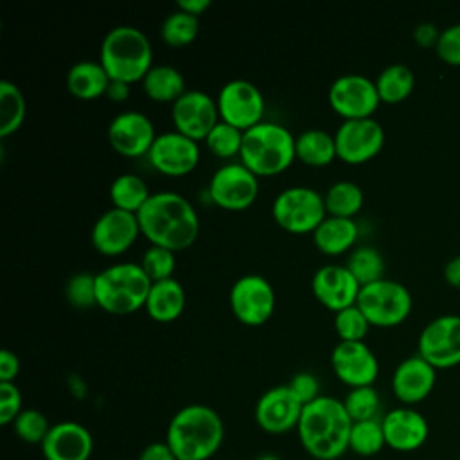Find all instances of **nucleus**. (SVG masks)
<instances>
[{"instance_id":"f257e3e1","label":"nucleus","mask_w":460,"mask_h":460,"mask_svg":"<svg viewBox=\"0 0 460 460\" xmlns=\"http://www.w3.org/2000/svg\"><path fill=\"white\" fill-rule=\"evenodd\" d=\"M140 234L153 244L171 252H181L194 244L199 234V217L192 203L172 190L149 196L137 212Z\"/></svg>"},{"instance_id":"f03ea898","label":"nucleus","mask_w":460,"mask_h":460,"mask_svg":"<svg viewBox=\"0 0 460 460\" xmlns=\"http://www.w3.org/2000/svg\"><path fill=\"white\" fill-rule=\"evenodd\" d=\"M352 419L343 401L320 395L305 404L296 426L298 440L314 460H336L349 451Z\"/></svg>"},{"instance_id":"7ed1b4c3","label":"nucleus","mask_w":460,"mask_h":460,"mask_svg":"<svg viewBox=\"0 0 460 460\" xmlns=\"http://www.w3.org/2000/svg\"><path fill=\"white\" fill-rule=\"evenodd\" d=\"M225 426L219 413L207 404H187L169 420L165 442L178 460H208L221 447Z\"/></svg>"},{"instance_id":"20e7f679","label":"nucleus","mask_w":460,"mask_h":460,"mask_svg":"<svg viewBox=\"0 0 460 460\" xmlns=\"http://www.w3.org/2000/svg\"><path fill=\"white\" fill-rule=\"evenodd\" d=\"M99 61L110 79L133 84L142 81L151 70L153 47L140 29L133 25H117L102 38Z\"/></svg>"},{"instance_id":"39448f33","label":"nucleus","mask_w":460,"mask_h":460,"mask_svg":"<svg viewBox=\"0 0 460 460\" xmlns=\"http://www.w3.org/2000/svg\"><path fill=\"white\" fill-rule=\"evenodd\" d=\"M293 133L277 122H259L243 135L241 164L257 178L284 172L296 158Z\"/></svg>"},{"instance_id":"423d86ee","label":"nucleus","mask_w":460,"mask_h":460,"mask_svg":"<svg viewBox=\"0 0 460 460\" xmlns=\"http://www.w3.org/2000/svg\"><path fill=\"white\" fill-rule=\"evenodd\" d=\"M151 279L140 262H115L95 273L97 305L110 314H129L146 307Z\"/></svg>"},{"instance_id":"0eeeda50","label":"nucleus","mask_w":460,"mask_h":460,"mask_svg":"<svg viewBox=\"0 0 460 460\" xmlns=\"http://www.w3.org/2000/svg\"><path fill=\"white\" fill-rule=\"evenodd\" d=\"M271 216L289 234H313L325 219L323 196L307 185H293L277 194Z\"/></svg>"},{"instance_id":"6e6552de","label":"nucleus","mask_w":460,"mask_h":460,"mask_svg":"<svg viewBox=\"0 0 460 460\" xmlns=\"http://www.w3.org/2000/svg\"><path fill=\"white\" fill-rule=\"evenodd\" d=\"M410 289L392 279H379L361 286L356 305L363 311L370 325L394 327L404 322L411 311Z\"/></svg>"},{"instance_id":"1a4fd4ad","label":"nucleus","mask_w":460,"mask_h":460,"mask_svg":"<svg viewBox=\"0 0 460 460\" xmlns=\"http://www.w3.org/2000/svg\"><path fill=\"white\" fill-rule=\"evenodd\" d=\"M234 316L248 325L259 327L266 323L275 311V291L268 279L259 273H246L239 277L230 288L228 295Z\"/></svg>"},{"instance_id":"9d476101","label":"nucleus","mask_w":460,"mask_h":460,"mask_svg":"<svg viewBox=\"0 0 460 460\" xmlns=\"http://www.w3.org/2000/svg\"><path fill=\"white\" fill-rule=\"evenodd\" d=\"M219 120L246 131L259 122L264 115V97L253 83L246 79H232L225 83L217 93Z\"/></svg>"},{"instance_id":"9b49d317","label":"nucleus","mask_w":460,"mask_h":460,"mask_svg":"<svg viewBox=\"0 0 460 460\" xmlns=\"http://www.w3.org/2000/svg\"><path fill=\"white\" fill-rule=\"evenodd\" d=\"M208 194L217 207L239 212L252 207L257 199L259 178L241 162L226 164L212 174L208 181Z\"/></svg>"},{"instance_id":"f8f14e48","label":"nucleus","mask_w":460,"mask_h":460,"mask_svg":"<svg viewBox=\"0 0 460 460\" xmlns=\"http://www.w3.org/2000/svg\"><path fill=\"white\" fill-rule=\"evenodd\" d=\"M379 102L376 81L361 74H343L329 86V104L343 120L372 117Z\"/></svg>"},{"instance_id":"ddd939ff","label":"nucleus","mask_w":460,"mask_h":460,"mask_svg":"<svg viewBox=\"0 0 460 460\" xmlns=\"http://www.w3.org/2000/svg\"><path fill=\"white\" fill-rule=\"evenodd\" d=\"M417 354L435 368L460 363V314H440L428 322L419 334Z\"/></svg>"},{"instance_id":"4468645a","label":"nucleus","mask_w":460,"mask_h":460,"mask_svg":"<svg viewBox=\"0 0 460 460\" xmlns=\"http://www.w3.org/2000/svg\"><path fill=\"white\" fill-rule=\"evenodd\" d=\"M336 155L345 164H365L372 160L385 144V129L374 119L343 120L334 131Z\"/></svg>"},{"instance_id":"2eb2a0df","label":"nucleus","mask_w":460,"mask_h":460,"mask_svg":"<svg viewBox=\"0 0 460 460\" xmlns=\"http://www.w3.org/2000/svg\"><path fill=\"white\" fill-rule=\"evenodd\" d=\"M147 160L158 172L180 178L192 172L199 164V144L176 129L164 131L155 138Z\"/></svg>"},{"instance_id":"dca6fc26","label":"nucleus","mask_w":460,"mask_h":460,"mask_svg":"<svg viewBox=\"0 0 460 460\" xmlns=\"http://www.w3.org/2000/svg\"><path fill=\"white\" fill-rule=\"evenodd\" d=\"M171 119L174 129L196 142L205 140L212 128L219 122L217 102L207 92L187 90L172 102Z\"/></svg>"},{"instance_id":"f3484780","label":"nucleus","mask_w":460,"mask_h":460,"mask_svg":"<svg viewBox=\"0 0 460 460\" xmlns=\"http://www.w3.org/2000/svg\"><path fill=\"white\" fill-rule=\"evenodd\" d=\"M304 404L295 397L288 385H279L266 390L255 404L257 426L271 435H282L296 429Z\"/></svg>"},{"instance_id":"a211bd4d","label":"nucleus","mask_w":460,"mask_h":460,"mask_svg":"<svg viewBox=\"0 0 460 460\" xmlns=\"http://www.w3.org/2000/svg\"><path fill=\"white\" fill-rule=\"evenodd\" d=\"M138 234L140 225L137 214L111 207L95 219L90 237L99 253L117 257L133 246Z\"/></svg>"},{"instance_id":"6ab92c4d","label":"nucleus","mask_w":460,"mask_h":460,"mask_svg":"<svg viewBox=\"0 0 460 460\" xmlns=\"http://www.w3.org/2000/svg\"><path fill=\"white\" fill-rule=\"evenodd\" d=\"M331 367L336 377L350 386H372L379 374V361L365 341H340L331 352Z\"/></svg>"},{"instance_id":"aec40b11","label":"nucleus","mask_w":460,"mask_h":460,"mask_svg":"<svg viewBox=\"0 0 460 460\" xmlns=\"http://www.w3.org/2000/svg\"><path fill=\"white\" fill-rule=\"evenodd\" d=\"M155 126L151 119L137 110H128L115 115L108 126V142L122 156L137 158L147 156L155 138Z\"/></svg>"},{"instance_id":"412c9836","label":"nucleus","mask_w":460,"mask_h":460,"mask_svg":"<svg viewBox=\"0 0 460 460\" xmlns=\"http://www.w3.org/2000/svg\"><path fill=\"white\" fill-rule=\"evenodd\" d=\"M361 284L345 264H325L311 279L314 298L327 309L338 313L358 302Z\"/></svg>"},{"instance_id":"4be33fe9","label":"nucleus","mask_w":460,"mask_h":460,"mask_svg":"<svg viewBox=\"0 0 460 460\" xmlns=\"http://www.w3.org/2000/svg\"><path fill=\"white\" fill-rule=\"evenodd\" d=\"M385 440L390 449L410 453L424 446L429 435L426 417L411 406H399L390 410L383 419Z\"/></svg>"},{"instance_id":"5701e85b","label":"nucleus","mask_w":460,"mask_h":460,"mask_svg":"<svg viewBox=\"0 0 460 460\" xmlns=\"http://www.w3.org/2000/svg\"><path fill=\"white\" fill-rule=\"evenodd\" d=\"M437 381V368L422 356L413 354L404 358L394 370L392 390L394 395L406 406L424 401Z\"/></svg>"},{"instance_id":"b1692460","label":"nucleus","mask_w":460,"mask_h":460,"mask_svg":"<svg viewBox=\"0 0 460 460\" xmlns=\"http://www.w3.org/2000/svg\"><path fill=\"white\" fill-rule=\"evenodd\" d=\"M40 447L45 460H88L93 451V438L83 424L63 420L50 426Z\"/></svg>"},{"instance_id":"393cba45","label":"nucleus","mask_w":460,"mask_h":460,"mask_svg":"<svg viewBox=\"0 0 460 460\" xmlns=\"http://www.w3.org/2000/svg\"><path fill=\"white\" fill-rule=\"evenodd\" d=\"M185 300V289L174 277L158 280L151 284L146 300V311L151 320L158 323H169L183 313Z\"/></svg>"},{"instance_id":"a878e982","label":"nucleus","mask_w":460,"mask_h":460,"mask_svg":"<svg viewBox=\"0 0 460 460\" xmlns=\"http://www.w3.org/2000/svg\"><path fill=\"white\" fill-rule=\"evenodd\" d=\"M110 75L101 65V61L83 59L74 63L66 72V90L81 99V101H93L102 97L110 84Z\"/></svg>"},{"instance_id":"bb28decb","label":"nucleus","mask_w":460,"mask_h":460,"mask_svg":"<svg viewBox=\"0 0 460 460\" xmlns=\"http://www.w3.org/2000/svg\"><path fill=\"white\" fill-rule=\"evenodd\" d=\"M358 223L350 217L325 216V219L313 232L314 246L325 255H341L358 241Z\"/></svg>"},{"instance_id":"cd10ccee","label":"nucleus","mask_w":460,"mask_h":460,"mask_svg":"<svg viewBox=\"0 0 460 460\" xmlns=\"http://www.w3.org/2000/svg\"><path fill=\"white\" fill-rule=\"evenodd\" d=\"M144 93L155 102H174L185 92V77L171 65H155L140 81Z\"/></svg>"},{"instance_id":"c85d7f7f","label":"nucleus","mask_w":460,"mask_h":460,"mask_svg":"<svg viewBox=\"0 0 460 460\" xmlns=\"http://www.w3.org/2000/svg\"><path fill=\"white\" fill-rule=\"evenodd\" d=\"M295 151L296 158L309 167H325L338 158L334 135L320 128L302 131L295 140Z\"/></svg>"},{"instance_id":"c756f323","label":"nucleus","mask_w":460,"mask_h":460,"mask_svg":"<svg viewBox=\"0 0 460 460\" xmlns=\"http://www.w3.org/2000/svg\"><path fill=\"white\" fill-rule=\"evenodd\" d=\"M413 86H415L413 70L404 63H392L385 66L376 79L379 99L381 102H386V104H397L404 101L413 92Z\"/></svg>"},{"instance_id":"7c9ffc66","label":"nucleus","mask_w":460,"mask_h":460,"mask_svg":"<svg viewBox=\"0 0 460 460\" xmlns=\"http://www.w3.org/2000/svg\"><path fill=\"white\" fill-rule=\"evenodd\" d=\"M151 192L142 176L133 172L119 174L110 185V199L115 208L137 214L149 199Z\"/></svg>"},{"instance_id":"2f4dec72","label":"nucleus","mask_w":460,"mask_h":460,"mask_svg":"<svg viewBox=\"0 0 460 460\" xmlns=\"http://www.w3.org/2000/svg\"><path fill=\"white\" fill-rule=\"evenodd\" d=\"M25 97L13 81H0V137L5 138L16 133L25 120Z\"/></svg>"},{"instance_id":"473e14b6","label":"nucleus","mask_w":460,"mask_h":460,"mask_svg":"<svg viewBox=\"0 0 460 460\" xmlns=\"http://www.w3.org/2000/svg\"><path fill=\"white\" fill-rule=\"evenodd\" d=\"M323 201L327 216L354 219V216L363 207V190L354 181L340 180L327 189Z\"/></svg>"},{"instance_id":"72a5a7b5","label":"nucleus","mask_w":460,"mask_h":460,"mask_svg":"<svg viewBox=\"0 0 460 460\" xmlns=\"http://www.w3.org/2000/svg\"><path fill=\"white\" fill-rule=\"evenodd\" d=\"M361 286L385 279V259L374 246H356L345 264Z\"/></svg>"},{"instance_id":"f704fd0d","label":"nucleus","mask_w":460,"mask_h":460,"mask_svg":"<svg viewBox=\"0 0 460 460\" xmlns=\"http://www.w3.org/2000/svg\"><path fill=\"white\" fill-rule=\"evenodd\" d=\"M199 32V18L181 9L172 11L165 16L160 27V36L169 47H187Z\"/></svg>"},{"instance_id":"c9c22d12","label":"nucleus","mask_w":460,"mask_h":460,"mask_svg":"<svg viewBox=\"0 0 460 460\" xmlns=\"http://www.w3.org/2000/svg\"><path fill=\"white\" fill-rule=\"evenodd\" d=\"M386 446L381 419L352 422L349 449L359 456H374Z\"/></svg>"},{"instance_id":"e433bc0d","label":"nucleus","mask_w":460,"mask_h":460,"mask_svg":"<svg viewBox=\"0 0 460 460\" xmlns=\"http://www.w3.org/2000/svg\"><path fill=\"white\" fill-rule=\"evenodd\" d=\"M343 406L352 419V422H361V420H370L377 419V411L381 406L379 394L372 386H358L350 388L349 394L343 399Z\"/></svg>"},{"instance_id":"4c0bfd02","label":"nucleus","mask_w":460,"mask_h":460,"mask_svg":"<svg viewBox=\"0 0 460 460\" xmlns=\"http://www.w3.org/2000/svg\"><path fill=\"white\" fill-rule=\"evenodd\" d=\"M244 131L219 120L205 138L207 149L217 158L239 156Z\"/></svg>"},{"instance_id":"58836bf2","label":"nucleus","mask_w":460,"mask_h":460,"mask_svg":"<svg viewBox=\"0 0 460 460\" xmlns=\"http://www.w3.org/2000/svg\"><path fill=\"white\" fill-rule=\"evenodd\" d=\"M14 433L25 444H40L45 440L47 433L50 431V424L47 417L36 408H25L13 422Z\"/></svg>"},{"instance_id":"ea45409f","label":"nucleus","mask_w":460,"mask_h":460,"mask_svg":"<svg viewBox=\"0 0 460 460\" xmlns=\"http://www.w3.org/2000/svg\"><path fill=\"white\" fill-rule=\"evenodd\" d=\"M368 327L370 322L356 304L334 313V329L340 341H363Z\"/></svg>"},{"instance_id":"a19ab883","label":"nucleus","mask_w":460,"mask_h":460,"mask_svg":"<svg viewBox=\"0 0 460 460\" xmlns=\"http://www.w3.org/2000/svg\"><path fill=\"white\" fill-rule=\"evenodd\" d=\"M140 266L144 268L146 275L151 279V282L172 279V271L176 268L174 252L162 248V246H149L140 259Z\"/></svg>"},{"instance_id":"79ce46f5","label":"nucleus","mask_w":460,"mask_h":460,"mask_svg":"<svg viewBox=\"0 0 460 460\" xmlns=\"http://www.w3.org/2000/svg\"><path fill=\"white\" fill-rule=\"evenodd\" d=\"M65 296L74 307H79V309H88L97 305L95 275L88 271L72 275L65 286Z\"/></svg>"},{"instance_id":"37998d69","label":"nucleus","mask_w":460,"mask_h":460,"mask_svg":"<svg viewBox=\"0 0 460 460\" xmlns=\"http://www.w3.org/2000/svg\"><path fill=\"white\" fill-rule=\"evenodd\" d=\"M435 52L442 61L449 65H460V22L440 31Z\"/></svg>"},{"instance_id":"c03bdc74","label":"nucleus","mask_w":460,"mask_h":460,"mask_svg":"<svg viewBox=\"0 0 460 460\" xmlns=\"http://www.w3.org/2000/svg\"><path fill=\"white\" fill-rule=\"evenodd\" d=\"M22 410L20 388L14 383H0V424H13Z\"/></svg>"},{"instance_id":"a18cd8bd","label":"nucleus","mask_w":460,"mask_h":460,"mask_svg":"<svg viewBox=\"0 0 460 460\" xmlns=\"http://www.w3.org/2000/svg\"><path fill=\"white\" fill-rule=\"evenodd\" d=\"M295 397L305 406L320 397V383L311 372H298L288 383Z\"/></svg>"},{"instance_id":"49530a36","label":"nucleus","mask_w":460,"mask_h":460,"mask_svg":"<svg viewBox=\"0 0 460 460\" xmlns=\"http://www.w3.org/2000/svg\"><path fill=\"white\" fill-rule=\"evenodd\" d=\"M20 372V359L9 349L0 352V383H14Z\"/></svg>"},{"instance_id":"de8ad7c7","label":"nucleus","mask_w":460,"mask_h":460,"mask_svg":"<svg viewBox=\"0 0 460 460\" xmlns=\"http://www.w3.org/2000/svg\"><path fill=\"white\" fill-rule=\"evenodd\" d=\"M138 460H178V458L172 453V449L169 447V444L164 440V442H151V444H147L140 451Z\"/></svg>"},{"instance_id":"09e8293b","label":"nucleus","mask_w":460,"mask_h":460,"mask_svg":"<svg viewBox=\"0 0 460 460\" xmlns=\"http://www.w3.org/2000/svg\"><path fill=\"white\" fill-rule=\"evenodd\" d=\"M440 36V31L437 29L435 23L431 22H420L415 29H413V38L420 47H435L437 40Z\"/></svg>"},{"instance_id":"8fccbe9b","label":"nucleus","mask_w":460,"mask_h":460,"mask_svg":"<svg viewBox=\"0 0 460 460\" xmlns=\"http://www.w3.org/2000/svg\"><path fill=\"white\" fill-rule=\"evenodd\" d=\"M131 93V84L124 83V81H110L108 90L104 93V97H108L113 102H124Z\"/></svg>"},{"instance_id":"3c124183","label":"nucleus","mask_w":460,"mask_h":460,"mask_svg":"<svg viewBox=\"0 0 460 460\" xmlns=\"http://www.w3.org/2000/svg\"><path fill=\"white\" fill-rule=\"evenodd\" d=\"M444 279L449 286L460 288V253L451 257L444 266Z\"/></svg>"},{"instance_id":"603ef678","label":"nucleus","mask_w":460,"mask_h":460,"mask_svg":"<svg viewBox=\"0 0 460 460\" xmlns=\"http://www.w3.org/2000/svg\"><path fill=\"white\" fill-rule=\"evenodd\" d=\"M176 7L199 18V14H203L210 7V0H180Z\"/></svg>"},{"instance_id":"864d4df0","label":"nucleus","mask_w":460,"mask_h":460,"mask_svg":"<svg viewBox=\"0 0 460 460\" xmlns=\"http://www.w3.org/2000/svg\"><path fill=\"white\" fill-rule=\"evenodd\" d=\"M255 460H282L279 455H275V453H262L261 456H257Z\"/></svg>"}]
</instances>
